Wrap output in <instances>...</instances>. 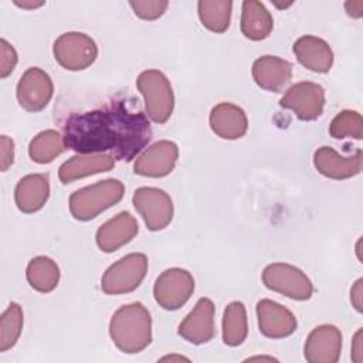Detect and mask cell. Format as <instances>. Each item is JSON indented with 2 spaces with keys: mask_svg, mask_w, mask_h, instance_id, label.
<instances>
[{
  "mask_svg": "<svg viewBox=\"0 0 363 363\" xmlns=\"http://www.w3.org/2000/svg\"><path fill=\"white\" fill-rule=\"evenodd\" d=\"M150 139L152 128L146 113L129 109L125 101L72 113L64 123L65 146L79 155L109 152L118 160L130 162Z\"/></svg>",
  "mask_w": 363,
  "mask_h": 363,
  "instance_id": "obj_1",
  "label": "cell"
},
{
  "mask_svg": "<svg viewBox=\"0 0 363 363\" xmlns=\"http://www.w3.org/2000/svg\"><path fill=\"white\" fill-rule=\"evenodd\" d=\"M109 335L121 352L129 354L142 352L152 342L149 311L140 302L121 306L111 318Z\"/></svg>",
  "mask_w": 363,
  "mask_h": 363,
  "instance_id": "obj_2",
  "label": "cell"
},
{
  "mask_svg": "<svg viewBox=\"0 0 363 363\" xmlns=\"http://www.w3.org/2000/svg\"><path fill=\"white\" fill-rule=\"evenodd\" d=\"M125 194V186L116 179H106L74 191L69 197V211L79 221H89L106 208L118 204Z\"/></svg>",
  "mask_w": 363,
  "mask_h": 363,
  "instance_id": "obj_3",
  "label": "cell"
},
{
  "mask_svg": "<svg viewBox=\"0 0 363 363\" xmlns=\"http://www.w3.org/2000/svg\"><path fill=\"white\" fill-rule=\"evenodd\" d=\"M136 86L145 99L146 116L155 123H164L173 113L174 96L170 81L159 69H146L139 74Z\"/></svg>",
  "mask_w": 363,
  "mask_h": 363,
  "instance_id": "obj_4",
  "label": "cell"
},
{
  "mask_svg": "<svg viewBox=\"0 0 363 363\" xmlns=\"http://www.w3.org/2000/svg\"><path fill=\"white\" fill-rule=\"evenodd\" d=\"M147 272V257L132 252L113 262L102 275L101 288L108 295H121L135 291Z\"/></svg>",
  "mask_w": 363,
  "mask_h": 363,
  "instance_id": "obj_5",
  "label": "cell"
},
{
  "mask_svg": "<svg viewBox=\"0 0 363 363\" xmlns=\"http://www.w3.org/2000/svg\"><path fill=\"white\" fill-rule=\"evenodd\" d=\"M55 61L68 71H81L94 64L98 57L95 41L78 31L61 34L52 45Z\"/></svg>",
  "mask_w": 363,
  "mask_h": 363,
  "instance_id": "obj_6",
  "label": "cell"
},
{
  "mask_svg": "<svg viewBox=\"0 0 363 363\" xmlns=\"http://www.w3.org/2000/svg\"><path fill=\"white\" fill-rule=\"evenodd\" d=\"M262 282L268 289L295 301H306L313 292L312 282L306 274L302 269L284 262L267 265L262 271Z\"/></svg>",
  "mask_w": 363,
  "mask_h": 363,
  "instance_id": "obj_7",
  "label": "cell"
},
{
  "mask_svg": "<svg viewBox=\"0 0 363 363\" xmlns=\"http://www.w3.org/2000/svg\"><path fill=\"white\" fill-rule=\"evenodd\" d=\"M194 292L193 275L183 268L163 271L153 286L156 302L166 311L180 309Z\"/></svg>",
  "mask_w": 363,
  "mask_h": 363,
  "instance_id": "obj_8",
  "label": "cell"
},
{
  "mask_svg": "<svg viewBox=\"0 0 363 363\" xmlns=\"http://www.w3.org/2000/svg\"><path fill=\"white\" fill-rule=\"evenodd\" d=\"M132 201L150 231L163 230L170 224L173 218V201L164 190L139 187L135 190Z\"/></svg>",
  "mask_w": 363,
  "mask_h": 363,
  "instance_id": "obj_9",
  "label": "cell"
},
{
  "mask_svg": "<svg viewBox=\"0 0 363 363\" xmlns=\"http://www.w3.org/2000/svg\"><path fill=\"white\" fill-rule=\"evenodd\" d=\"M279 105L291 109L301 121H315L323 112L325 89L311 81L298 82L284 94Z\"/></svg>",
  "mask_w": 363,
  "mask_h": 363,
  "instance_id": "obj_10",
  "label": "cell"
},
{
  "mask_svg": "<svg viewBox=\"0 0 363 363\" xmlns=\"http://www.w3.org/2000/svg\"><path fill=\"white\" fill-rule=\"evenodd\" d=\"M54 85L50 75L38 67L28 68L17 84V101L28 112L43 111L51 101Z\"/></svg>",
  "mask_w": 363,
  "mask_h": 363,
  "instance_id": "obj_11",
  "label": "cell"
},
{
  "mask_svg": "<svg viewBox=\"0 0 363 363\" xmlns=\"http://www.w3.org/2000/svg\"><path fill=\"white\" fill-rule=\"evenodd\" d=\"M177 157L179 147L174 142L159 140L136 159L133 172L145 177H164L174 169Z\"/></svg>",
  "mask_w": 363,
  "mask_h": 363,
  "instance_id": "obj_12",
  "label": "cell"
},
{
  "mask_svg": "<svg viewBox=\"0 0 363 363\" xmlns=\"http://www.w3.org/2000/svg\"><path fill=\"white\" fill-rule=\"evenodd\" d=\"M313 164L325 177L333 180L350 179L362 172L363 152L362 149H357L350 156H342L335 149L322 146L313 155Z\"/></svg>",
  "mask_w": 363,
  "mask_h": 363,
  "instance_id": "obj_13",
  "label": "cell"
},
{
  "mask_svg": "<svg viewBox=\"0 0 363 363\" xmlns=\"http://www.w3.org/2000/svg\"><path fill=\"white\" fill-rule=\"evenodd\" d=\"M342 352V333L333 325H320L306 337L303 354L309 363H336Z\"/></svg>",
  "mask_w": 363,
  "mask_h": 363,
  "instance_id": "obj_14",
  "label": "cell"
},
{
  "mask_svg": "<svg viewBox=\"0 0 363 363\" xmlns=\"http://www.w3.org/2000/svg\"><path fill=\"white\" fill-rule=\"evenodd\" d=\"M259 332L271 339H281L292 335L298 326L295 315L281 303L271 299H261L257 303Z\"/></svg>",
  "mask_w": 363,
  "mask_h": 363,
  "instance_id": "obj_15",
  "label": "cell"
},
{
  "mask_svg": "<svg viewBox=\"0 0 363 363\" xmlns=\"http://www.w3.org/2000/svg\"><path fill=\"white\" fill-rule=\"evenodd\" d=\"M214 303L208 298H200L193 311L179 325V335L193 343L203 345L214 336Z\"/></svg>",
  "mask_w": 363,
  "mask_h": 363,
  "instance_id": "obj_16",
  "label": "cell"
},
{
  "mask_svg": "<svg viewBox=\"0 0 363 363\" xmlns=\"http://www.w3.org/2000/svg\"><path fill=\"white\" fill-rule=\"evenodd\" d=\"M138 231L136 218L129 211H121L98 228L96 244L104 252H113L132 241Z\"/></svg>",
  "mask_w": 363,
  "mask_h": 363,
  "instance_id": "obj_17",
  "label": "cell"
},
{
  "mask_svg": "<svg viewBox=\"0 0 363 363\" xmlns=\"http://www.w3.org/2000/svg\"><path fill=\"white\" fill-rule=\"evenodd\" d=\"M255 84L269 92H282L292 78V64L275 55H262L252 64Z\"/></svg>",
  "mask_w": 363,
  "mask_h": 363,
  "instance_id": "obj_18",
  "label": "cell"
},
{
  "mask_svg": "<svg viewBox=\"0 0 363 363\" xmlns=\"http://www.w3.org/2000/svg\"><path fill=\"white\" fill-rule=\"evenodd\" d=\"M210 128L221 139H240L248 129V119L242 108L230 102L216 105L210 112Z\"/></svg>",
  "mask_w": 363,
  "mask_h": 363,
  "instance_id": "obj_19",
  "label": "cell"
},
{
  "mask_svg": "<svg viewBox=\"0 0 363 363\" xmlns=\"http://www.w3.org/2000/svg\"><path fill=\"white\" fill-rule=\"evenodd\" d=\"M294 54L299 64L313 72L325 74L333 65V51L329 44L315 35H303L294 44Z\"/></svg>",
  "mask_w": 363,
  "mask_h": 363,
  "instance_id": "obj_20",
  "label": "cell"
},
{
  "mask_svg": "<svg viewBox=\"0 0 363 363\" xmlns=\"http://www.w3.org/2000/svg\"><path fill=\"white\" fill-rule=\"evenodd\" d=\"M50 197L48 176L43 173L27 174L18 180L14 190L16 206L20 211L30 214L41 210Z\"/></svg>",
  "mask_w": 363,
  "mask_h": 363,
  "instance_id": "obj_21",
  "label": "cell"
},
{
  "mask_svg": "<svg viewBox=\"0 0 363 363\" xmlns=\"http://www.w3.org/2000/svg\"><path fill=\"white\" fill-rule=\"evenodd\" d=\"M115 166V157L108 153L77 155L64 162L58 170V177L64 184L72 183L78 179L109 172Z\"/></svg>",
  "mask_w": 363,
  "mask_h": 363,
  "instance_id": "obj_22",
  "label": "cell"
},
{
  "mask_svg": "<svg viewBox=\"0 0 363 363\" xmlns=\"http://www.w3.org/2000/svg\"><path fill=\"white\" fill-rule=\"evenodd\" d=\"M274 28V20L267 7L257 0L242 1L241 11V31L242 34L252 40H265Z\"/></svg>",
  "mask_w": 363,
  "mask_h": 363,
  "instance_id": "obj_23",
  "label": "cell"
},
{
  "mask_svg": "<svg viewBox=\"0 0 363 363\" xmlns=\"http://www.w3.org/2000/svg\"><path fill=\"white\" fill-rule=\"evenodd\" d=\"M26 277L33 289L47 294L57 288L60 282V268L51 258L40 255L28 262Z\"/></svg>",
  "mask_w": 363,
  "mask_h": 363,
  "instance_id": "obj_24",
  "label": "cell"
},
{
  "mask_svg": "<svg viewBox=\"0 0 363 363\" xmlns=\"http://www.w3.org/2000/svg\"><path fill=\"white\" fill-rule=\"evenodd\" d=\"M248 335L247 311L242 302L234 301L227 305L223 315V340L227 346H240Z\"/></svg>",
  "mask_w": 363,
  "mask_h": 363,
  "instance_id": "obj_25",
  "label": "cell"
},
{
  "mask_svg": "<svg viewBox=\"0 0 363 363\" xmlns=\"http://www.w3.org/2000/svg\"><path fill=\"white\" fill-rule=\"evenodd\" d=\"M65 147L64 136L54 129H47L31 139L28 155L33 162L45 164L51 163L57 156H60Z\"/></svg>",
  "mask_w": 363,
  "mask_h": 363,
  "instance_id": "obj_26",
  "label": "cell"
},
{
  "mask_svg": "<svg viewBox=\"0 0 363 363\" xmlns=\"http://www.w3.org/2000/svg\"><path fill=\"white\" fill-rule=\"evenodd\" d=\"M233 1L228 0H200L197 4L201 24L213 33H224L230 27Z\"/></svg>",
  "mask_w": 363,
  "mask_h": 363,
  "instance_id": "obj_27",
  "label": "cell"
},
{
  "mask_svg": "<svg viewBox=\"0 0 363 363\" xmlns=\"http://www.w3.org/2000/svg\"><path fill=\"white\" fill-rule=\"evenodd\" d=\"M23 329V309L18 303L11 302L0 318V352L11 349Z\"/></svg>",
  "mask_w": 363,
  "mask_h": 363,
  "instance_id": "obj_28",
  "label": "cell"
},
{
  "mask_svg": "<svg viewBox=\"0 0 363 363\" xmlns=\"http://www.w3.org/2000/svg\"><path fill=\"white\" fill-rule=\"evenodd\" d=\"M329 135L335 139L353 138L360 140L363 138V118L357 111L345 109L339 112L329 125Z\"/></svg>",
  "mask_w": 363,
  "mask_h": 363,
  "instance_id": "obj_29",
  "label": "cell"
},
{
  "mask_svg": "<svg viewBox=\"0 0 363 363\" xmlns=\"http://www.w3.org/2000/svg\"><path fill=\"white\" fill-rule=\"evenodd\" d=\"M133 13L143 20H156L163 16L169 3L164 0H145V1H129Z\"/></svg>",
  "mask_w": 363,
  "mask_h": 363,
  "instance_id": "obj_30",
  "label": "cell"
},
{
  "mask_svg": "<svg viewBox=\"0 0 363 363\" xmlns=\"http://www.w3.org/2000/svg\"><path fill=\"white\" fill-rule=\"evenodd\" d=\"M0 77L7 78L17 64V52L11 44H9L4 38L0 40Z\"/></svg>",
  "mask_w": 363,
  "mask_h": 363,
  "instance_id": "obj_31",
  "label": "cell"
},
{
  "mask_svg": "<svg viewBox=\"0 0 363 363\" xmlns=\"http://www.w3.org/2000/svg\"><path fill=\"white\" fill-rule=\"evenodd\" d=\"M1 143V170L6 172L14 160V142L6 135H1L0 138Z\"/></svg>",
  "mask_w": 363,
  "mask_h": 363,
  "instance_id": "obj_32",
  "label": "cell"
},
{
  "mask_svg": "<svg viewBox=\"0 0 363 363\" xmlns=\"http://www.w3.org/2000/svg\"><path fill=\"white\" fill-rule=\"evenodd\" d=\"M363 279L359 278L350 289V302L357 312H362V295H363Z\"/></svg>",
  "mask_w": 363,
  "mask_h": 363,
  "instance_id": "obj_33",
  "label": "cell"
},
{
  "mask_svg": "<svg viewBox=\"0 0 363 363\" xmlns=\"http://www.w3.org/2000/svg\"><path fill=\"white\" fill-rule=\"evenodd\" d=\"M352 359L356 363H362L363 360V347H362V329H359L353 336L352 343Z\"/></svg>",
  "mask_w": 363,
  "mask_h": 363,
  "instance_id": "obj_34",
  "label": "cell"
},
{
  "mask_svg": "<svg viewBox=\"0 0 363 363\" xmlns=\"http://www.w3.org/2000/svg\"><path fill=\"white\" fill-rule=\"evenodd\" d=\"M345 9L347 11V14L350 17L359 18L362 16L363 11V1L362 0H352V1H346L345 3Z\"/></svg>",
  "mask_w": 363,
  "mask_h": 363,
  "instance_id": "obj_35",
  "label": "cell"
},
{
  "mask_svg": "<svg viewBox=\"0 0 363 363\" xmlns=\"http://www.w3.org/2000/svg\"><path fill=\"white\" fill-rule=\"evenodd\" d=\"M14 4L21 7V9H37V7H41L44 4V1H33V0H23V1H18V0H14Z\"/></svg>",
  "mask_w": 363,
  "mask_h": 363,
  "instance_id": "obj_36",
  "label": "cell"
}]
</instances>
